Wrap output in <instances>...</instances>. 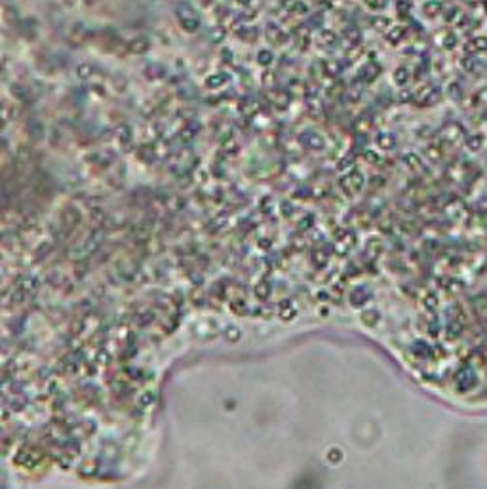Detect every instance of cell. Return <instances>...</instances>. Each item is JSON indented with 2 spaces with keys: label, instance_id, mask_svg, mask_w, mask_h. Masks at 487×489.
I'll use <instances>...</instances> for the list:
<instances>
[{
  "label": "cell",
  "instance_id": "obj_5",
  "mask_svg": "<svg viewBox=\"0 0 487 489\" xmlns=\"http://www.w3.org/2000/svg\"><path fill=\"white\" fill-rule=\"evenodd\" d=\"M392 80H394L396 86L403 88L409 80H411V72H409L407 67H398V69L392 72Z\"/></svg>",
  "mask_w": 487,
  "mask_h": 489
},
{
  "label": "cell",
  "instance_id": "obj_16",
  "mask_svg": "<svg viewBox=\"0 0 487 489\" xmlns=\"http://www.w3.org/2000/svg\"><path fill=\"white\" fill-rule=\"evenodd\" d=\"M484 2H487V0H484Z\"/></svg>",
  "mask_w": 487,
  "mask_h": 489
},
{
  "label": "cell",
  "instance_id": "obj_11",
  "mask_svg": "<svg viewBox=\"0 0 487 489\" xmlns=\"http://www.w3.org/2000/svg\"><path fill=\"white\" fill-rule=\"evenodd\" d=\"M482 145H484V137L480 133H472V135L466 137V147H468L470 151H480Z\"/></svg>",
  "mask_w": 487,
  "mask_h": 489
},
{
  "label": "cell",
  "instance_id": "obj_2",
  "mask_svg": "<svg viewBox=\"0 0 487 489\" xmlns=\"http://www.w3.org/2000/svg\"><path fill=\"white\" fill-rule=\"evenodd\" d=\"M265 38L272 46H284L288 42V33L280 25H276V23H268L266 29H265Z\"/></svg>",
  "mask_w": 487,
  "mask_h": 489
},
{
  "label": "cell",
  "instance_id": "obj_6",
  "mask_svg": "<svg viewBox=\"0 0 487 489\" xmlns=\"http://www.w3.org/2000/svg\"><path fill=\"white\" fill-rule=\"evenodd\" d=\"M238 38H242L245 44H249V42H255L257 38H259V31H257V27H249V25H244L242 29L236 33Z\"/></svg>",
  "mask_w": 487,
  "mask_h": 489
},
{
  "label": "cell",
  "instance_id": "obj_13",
  "mask_svg": "<svg viewBox=\"0 0 487 489\" xmlns=\"http://www.w3.org/2000/svg\"><path fill=\"white\" fill-rule=\"evenodd\" d=\"M365 4H367V8H371V10H383L384 6H386V0H364Z\"/></svg>",
  "mask_w": 487,
  "mask_h": 489
},
{
  "label": "cell",
  "instance_id": "obj_10",
  "mask_svg": "<svg viewBox=\"0 0 487 489\" xmlns=\"http://www.w3.org/2000/svg\"><path fill=\"white\" fill-rule=\"evenodd\" d=\"M289 12L295 14V16H307L310 10H309V4L303 2V0H295L291 6H289Z\"/></svg>",
  "mask_w": 487,
  "mask_h": 489
},
{
  "label": "cell",
  "instance_id": "obj_4",
  "mask_svg": "<svg viewBox=\"0 0 487 489\" xmlns=\"http://www.w3.org/2000/svg\"><path fill=\"white\" fill-rule=\"evenodd\" d=\"M403 36H405V27L403 25H394V27H390L388 31H386V40L390 42V44H400L401 40H403Z\"/></svg>",
  "mask_w": 487,
  "mask_h": 489
},
{
  "label": "cell",
  "instance_id": "obj_7",
  "mask_svg": "<svg viewBox=\"0 0 487 489\" xmlns=\"http://www.w3.org/2000/svg\"><path fill=\"white\" fill-rule=\"evenodd\" d=\"M230 82V76L226 72H215L208 78V86L209 88H223Z\"/></svg>",
  "mask_w": 487,
  "mask_h": 489
},
{
  "label": "cell",
  "instance_id": "obj_15",
  "mask_svg": "<svg viewBox=\"0 0 487 489\" xmlns=\"http://www.w3.org/2000/svg\"><path fill=\"white\" fill-rule=\"evenodd\" d=\"M236 2H238L240 6H249V4H251L253 0H236Z\"/></svg>",
  "mask_w": 487,
  "mask_h": 489
},
{
  "label": "cell",
  "instance_id": "obj_3",
  "mask_svg": "<svg viewBox=\"0 0 487 489\" xmlns=\"http://www.w3.org/2000/svg\"><path fill=\"white\" fill-rule=\"evenodd\" d=\"M375 145L379 147V149H383V151H392L394 147H396V137L392 135V133H377V137H375Z\"/></svg>",
  "mask_w": 487,
  "mask_h": 489
},
{
  "label": "cell",
  "instance_id": "obj_12",
  "mask_svg": "<svg viewBox=\"0 0 487 489\" xmlns=\"http://www.w3.org/2000/svg\"><path fill=\"white\" fill-rule=\"evenodd\" d=\"M422 10L426 12V16H436V14L442 12V2H440V0H428V2L422 6Z\"/></svg>",
  "mask_w": 487,
  "mask_h": 489
},
{
  "label": "cell",
  "instance_id": "obj_1",
  "mask_svg": "<svg viewBox=\"0 0 487 489\" xmlns=\"http://www.w3.org/2000/svg\"><path fill=\"white\" fill-rule=\"evenodd\" d=\"M299 141H301L303 147H307V149H310V151H324V149H326V139H324V135H320L318 132L307 130V132L301 133Z\"/></svg>",
  "mask_w": 487,
  "mask_h": 489
},
{
  "label": "cell",
  "instance_id": "obj_14",
  "mask_svg": "<svg viewBox=\"0 0 487 489\" xmlns=\"http://www.w3.org/2000/svg\"><path fill=\"white\" fill-rule=\"evenodd\" d=\"M364 158L367 160V162H377L379 160V155L375 153V151H371V149H367L364 153Z\"/></svg>",
  "mask_w": 487,
  "mask_h": 489
},
{
  "label": "cell",
  "instance_id": "obj_9",
  "mask_svg": "<svg viewBox=\"0 0 487 489\" xmlns=\"http://www.w3.org/2000/svg\"><path fill=\"white\" fill-rule=\"evenodd\" d=\"M257 63L261 67H270L274 63V53L270 52V50H261V52L257 53Z\"/></svg>",
  "mask_w": 487,
  "mask_h": 489
},
{
  "label": "cell",
  "instance_id": "obj_8",
  "mask_svg": "<svg viewBox=\"0 0 487 489\" xmlns=\"http://www.w3.org/2000/svg\"><path fill=\"white\" fill-rule=\"evenodd\" d=\"M345 183H350V185H352V191H358V189L364 187V175L360 174V172H356V170H352V172L345 177Z\"/></svg>",
  "mask_w": 487,
  "mask_h": 489
}]
</instances>
